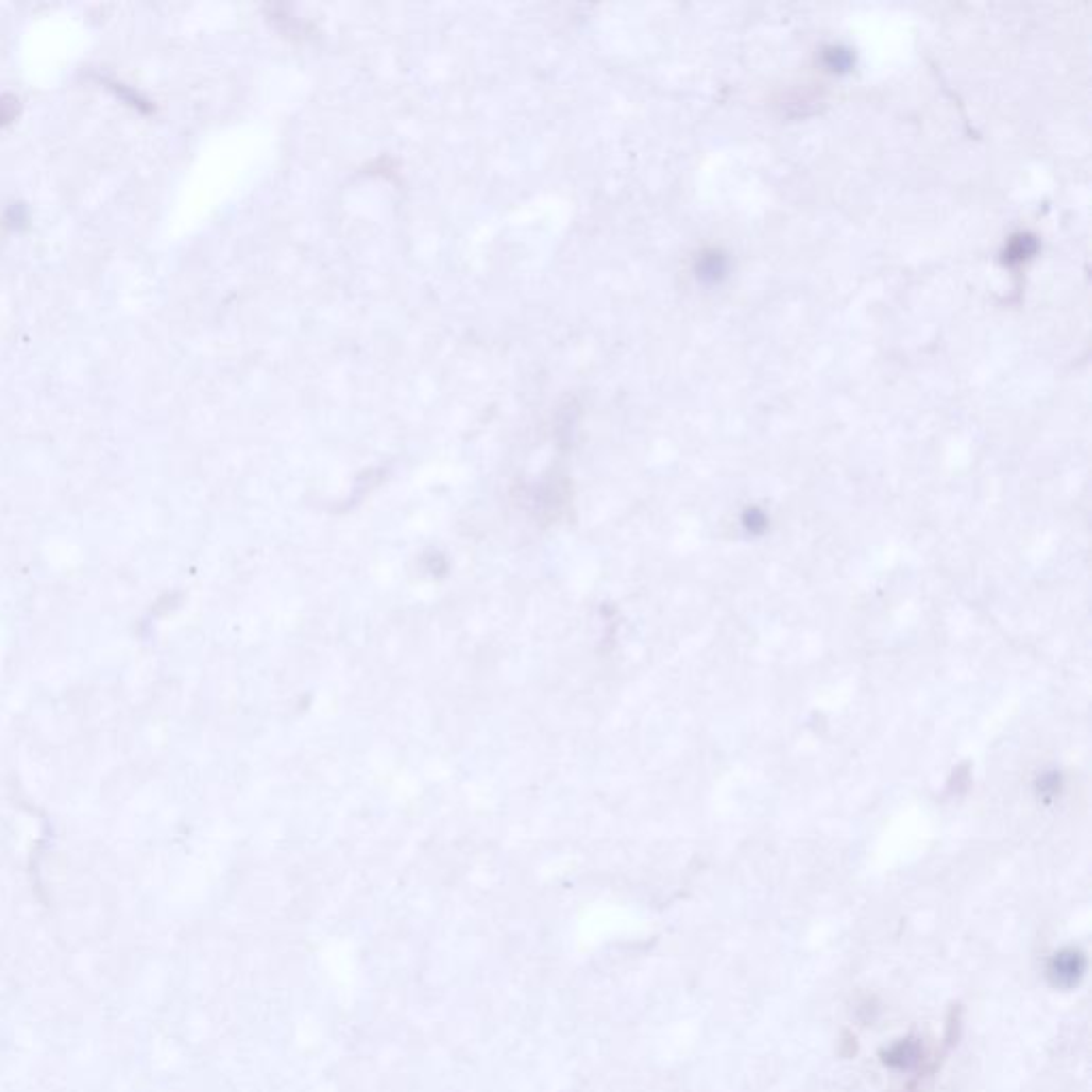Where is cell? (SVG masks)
<instances>
[{
  "instance_id": "6da1fadb",
  "label": "cell",
  "mask_w": 1092,
  "mask_h": 1092,
  "mask_svg": "<svg viewBox=\"0 0 1092 1092\" xmlns=\"http://www.w3.org/2000/svg\"><path fill=\"white\" fill-rule=\"evenodd\" d=\"M1084 969H1086L1084 956L1075 950H1067L1054 956L1050 969H1047V975L1054 982V986L1069 988L1073 983H1078V979L1084 975Z\"/></svg>"
},
{
  "instance_id": "7a4b0ae2",
  "label": "cell",
  "mask_w": 1092,
  "mask_h": 1092,
  "mask_svg": "<svg viewBox=\"0 0 1092 1092\" xmlns=\"http://www.w3.org/2000/svg\"><path fill=\"white\" fill-rule=\"evenodd\" d=\"M919 1061V1047L911 1041H901L892 1046L886 1054V1063L890 1067H901V1069H909L911 1065Z\"/></svg>"
}]
</instances>
